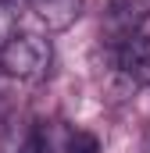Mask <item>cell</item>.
Returning <instances> with one entry per match:
<instances>
[{
  "instance_id": "6da1fadb",
  "label": "cell",
  "mask_w": 150,
  "mask_h": 153,
  "mask_svg": "<svg viewBox=\"0 0 150 153\" xmlns=\"http://www.w3.org/2000/svg\"><path fill=\"white\" fill-rule=\"evenodd\" d=\"M54 64V50L50 39L36 36V32H14L0 43V71L18 82H39L50 75Z\"/></svg>"
},
{
  "instance_id": "52a82bcc",
  "label": "cell",
  "mask_w": 150,
  "mask_h": 153,
  "mask_svg": "<svg viewBox=\"0 0 150 153\" xmlns=\"http://www.w3.org/2000/svg\"><path fill=\"white\" fill-rule=\"evenodd\" d=\"M4 4H7V0H4Z\"/></svg>"
},
{
  "instance_id": "8992f818",
  "label": "cell",
  "mask_w": 150,
  "mask_h": 153,
  "mask_svg": "<svg viewBox=\"0 0 150 153\" xmlns=\"http://www.w3.org/2000/svg\"><path fill=\"white\" fill-rule=\"evenodd\" d=\"M18 153H54V146H50V135H46L39 125H32V128H29V135L22 139Z\"/></svg>"
},
{
  "instance_id": "7a4b0ae2",
  "label": "cell",
  "mask_w": 150,
  "mask_h": 153,
  "mask_svg": "<svg viewBox=\"0 0 150 153\" xmlns=\"http://www.w3.org/2000/svg\"><path fill=\"white\" fill-rule=\"evenodd\" d=\"M111 57H114V68L132 85H140V89L150 93V36L147 32H132L125 39H114Z\"/></svg>"
},
{
  "instance_id": "277c9868",
  "label": "cell",
  "mask_w": 150,
  "mask_h": 153,
  "mask_svg": "<svg viewBox=\"0 0 150 153\" xmlns=\"http://www.w3.org/2000/svg\"><path fill=\"white\" fill-rule=\"evenodd\" d=\"M29 7L50 32L72 29L79 22V14H82V0H29Z\"/></svg>"
},
{
  "instance_id": "3957f363",
  "label": "cell",
  "mask_w": 150,
  "mask_h": 153,
  "mask_svg": "<svg viewBox=\"0 0 150 153\" xmlns=\"http://www.w3.org/2000/svg\"><path fill=\"white\" fill-rule=\"evenodd\" d=\"M147 18H150V0H111L107 4V32H111V43L140 32V25Z\"/></svg>"
},
{
  "instance_id": "5b68a950",
  "label": "cell",
  "mask_w": 150,
  "mask_h": 153,
  "mask_svg": "<svg viewBox=\"0 0 150 153\" xmlns=\"http://www.w3.org/2000/svg\"><path fill=\"white\" fill-rule=\"evenodd\" d=\"M64 153H100V135H93L86 128H75L64 139Z\"/></svg>"
}]
</instances>
